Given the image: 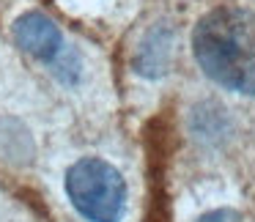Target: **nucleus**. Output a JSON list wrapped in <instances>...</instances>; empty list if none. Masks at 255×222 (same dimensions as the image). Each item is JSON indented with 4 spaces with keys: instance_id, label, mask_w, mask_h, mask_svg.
Returning a JSON list of instances; mask_svg holds the SVG:
<instances>
[{
    "instance_id": "2",
    "label": "nucleus",
    "mask_w": 255,
    "mask_h": 222,
    "mask_svg": "<svg viewBox=\"0 0 255 222\" xmlns=\"http://www.w3.org/2000/svg\"><path fill=\"white\" fill-rule=\"evenodd\" d=\"M66 195L88 222H118L127 206L121 173L96 156H85L66 170Z\"/></svg>"
},
{
    "instance_id": "6",
    "label": "nucleus",
    "mask_w": 255,
    "mask_h": 222,
    "mask_svg": "<svg viewBox=\"0 0 255 222\" xmlns=\"http://www.w3.org/2000/svg\"><path fill=\"white\" fill-rule=\"evenodd\" d=\"M22 137H28V134H25V129H19V132L14 134V140H17L19 145L28 143V140H22ZM0 140H3V143H0V154H6V151H8V143H11V137H8L6 132H3V121H0ZM28 145H30V143H28Z\"/></svg>"
},
{
    "instance_id": "4",
    "label": "nucleus",
    "mask_w": 255,
    "mask_h": 222,
    "mask_svg": "<svg viewBox=\"0 0 255 222\" xmlns=\"http://www.w3.org/2000/svg\"><path fill=\"white\" fill-rule=\"evenodd\" d=\"M173 41H176V36H173L170 25H154L143 36L137 52H134V61H132L134 72L148 80L165 77L173 58Z\"/></svg>"
},
{
    "instance_id": "1",
    "label": "nucleus",
    "mask_w": 255,
    "mask_h": 222,
    "mask_svg": "<svg viewBox=\"0 0 255 222\" xmlns=\"http://www.w3.org/2000/svg\"><path fill=\"white\" fill-rule=\"evenodd\" d=\"M198 66L228 91L255 96V14L247 8H214L192 33Z\"/></svg>"
},
{
    "instance_id": "3",
    "label": "nucleus",
    "mask_w": 255,
    "mask_h": 222,
    "mask_svg": "<svg viewBox=\"0 0 255 222\" xmlns=\"http://www.w3.org/2000/svg\"><path fill=\"white\" fill-rule=\"evenodd\" d=\"M14 39L28 55L39 61H55L63 52V39L58 25L39 11H28L14 22Z\"/></svg>"
},
{
    "instance_id": "5",
    "label": "nucleus",
    "mask_w": 255,
    "mask_h": 222,
    "mask_svg": "<svg viewBox=\"0 0 255 222\" xmlns=\"http://www.w3.org/2000/svg\"><path fill=\"white\" fill-rule=\"evenodd\" d=\"M198 222H239V214L231 209H217V211H209L203 214Z\"/></svg>"
}]
</instances>
